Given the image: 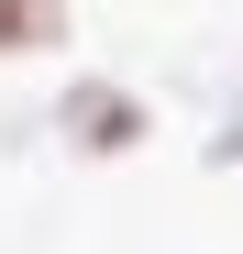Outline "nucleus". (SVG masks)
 I'll list each match as a JSON object with an SVG mask.
<instances>
[{"mask_svg":"<svg viewBox=\"0 0 243 254\" xmlns=\"http://www.w3.org/2000/svg\"><path fill=\"white\" fill-rule=\"evenodd\" d=\"M66 45V0H0V56H56Z\"/></svg>","mask_w":243,"mask_h":254,"instance_id":"nucleus-2","label":"nucleus"},{"mask_svg":"<svg viewBox=\"0 0 243 254\" xmlns=\"http://www.w3.org/2000/svg\"><path fill=\"white\" fill-rule=\"evenodd\" d=\"M56 133H66L77 155H133V144L155 133V111H144L133 89H111V77H77V89L56 100Z\"/></svg>","mask_w":243,"mask_h":254,"instance_id":"nucleus-1","label":"nucleus"}]
</instances>
